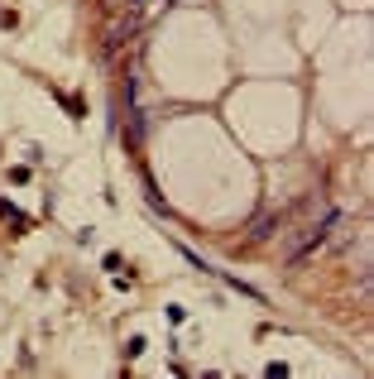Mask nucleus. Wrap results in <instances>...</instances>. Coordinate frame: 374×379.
Here are the masks:
<instances>
[{
	"instance_id": "1",
	"label": "nucleus",
	"mask_w": 374,
	"mask_h": 379,
	"mask_svg": "<svg viewBox=\"0 0 374 379\" xmlns=\"http://www.w3.org/2000/svg\"><path fill=\"white\" fill-rule=\"evenodd\" d=\"M269 231H279V216H259L254 231H249V240H269Z\"/></svg>"
}]
</instances>
